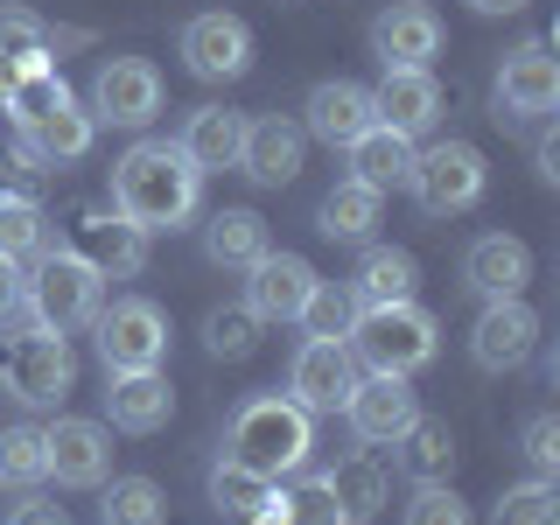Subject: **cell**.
Instances as JSON below:
<instances>
[{"instance_id":"5bb4252c","label":"cell","mask_w":560,"mask_h":525,"mask_svg":"<svg viewBox=\"0 0 560 525\" xmlns=\"http://www.w3.org/2000/svg\"><path fill=\"white\" fill-rule=\"evenodd\" d=\"M315 273L302 253H259L253 267H245V308L259 315V323H294V315H302V302L315 294Z\"/></svg>"},{"instance_id":"603a6c76","label":"cell","mask_w":560,"mask_h":525,"mask_svg":"<svg viewBox=\"0 0 560 525\" xmlns=\"http://www.w3.org/2000/svg\"><path fill=\"white\" fill-rule=\"evenodd\" d=\"M78 253L92 259L105 280H133L140 267H148V232L127 224L119 210H92V218L78 224Z\"/></svg>"},{"instance_id":"7bdbcfd3","label":"cell","mask_w":560,"mask_h":525,"mask_svg":"<svg viewBox=\"0 0 560 525\" xmlns=\"http://www.w3.org/2000/svg\"><path fill=\"white\" fill-rule=\"evenodd\" d=\"M22 267H14V259H0V323H14V308H22Z\"/></svg>"},{"instance_id":"9a60e30c","label":"cell","mask_w":560,"mask_h":525,"mask_svg":"<svg viewBox=\"0 0 560 525\" xmlns=\"http://www.w3.org/2000/svg\"><path fill=\"white\" fill-rule=\"evenodd\" d=\"M560 105V63L547 57V43H518L498 63V119H547Z\"/></svg>"},{"instance_id":"ab89813d","label":"cell","mask_w":560,"mask_h":525,"mask_svg":"<svg viewBox=\"0 0 560 525\" xmlns=\"http://www.w3.org/2000/svg\"><path fill=\"white\" fill-rule=\"evenodd\" d=\"M399 525H469V504L455 498L448 483H413L407 512H399Z\"/></svg>"},{"instance_id":"d4e9b609","label":"cell","mask_w":560,"mask_h":525,"mask_svg":"<svg viewBox=\"0 0 560 525\" xmlns=\"http://www.w3.org/2000/svg\"><path fill=\"white\" fill-rule=\"evenodd\" d=\"M350 175H358V183H372L378 197L385 189H407V168H413V133H393V127H364L358 140H350Z\"/></svg>"},{"instance_id":"f546056e","label":"cell","mask_w":560,"mask_h":525,"mask_svg":"<svg viewBox=\"0 0 560 525\" xmlns=\"http://www.w3.org/2000/svg\"><path fill=\"white\" fill-rule=\"evenodd\" d=\"M399 469H407L413 483H448V469H455V434H448V420H413L407 434H399Z\"/></svg>"},{"instance_id":"277c9868","label":"cell","mask_w":560,"mask_h":525,"mask_svg":"<svg viewBox=\"0 0 560 525\" xmlns=\"http://www.w3.org/2000/svg\"><path fill=\"white\" fill-rule=\"evenodd\" d=\"M22 308L35 329H92V315L105 308V273L92 267L84 253H43L35 259V280L22 288Z\"/></svg>"},{"instance_id":"44dd1931","label":"cell","mask_w":560,"mask_h":525,"mask_svg":"<svg viewBox=\"0 0 560 525\" xmlns=\"http://www.w3.org/2000/svg\"><path fill=\"white\" fill-rule=\"evenodd\" d=\"M525 280H533V253H525V238H512V232H483L463 253V288L483 294V302L525 294Z\"/></svg>"},{"instance_id":"ac0fdd59","label":"cell","mask_w":560,"mask_h":525,"mask_svg":"<svg viewBox=\"0 0 560 525\" xmlns=\"http://www.w3.org/2000/svg\"><path fill=\"white\" fill-rule=\"evenodd\" d=\"M364 127H378V105H372L364 84H350V78H323L308 92V105H302V133H315L323 148H350Z\"/></svg>"},{"instance_id":"8d00e7d4","label":"cell","mask_w":560,"mask_h":525,"mask_svg":"<svg viewBox=\"0 0 560 525\" xmlns=\"http://www.w3.org/2000/svg\"><path fill=\"white\" fill-rule=\"evenodd\" d=\"M358 294L343 288V280H315V294L302 302V315H294V323L308 329V337H350V323H358Z\"/></svg>"},{"instance_id":"9c48e42d","label":"cell","mask_w":560,"mask_h":525,"mask_svg":"<svg viewBox=\"0 0 560 525\" xmlns=\"http://www.w3.org/2000/svg\"><path fill=\"white\" fill-rule=\"evenodd\" d=\"M358 372L364 364L343 337H302V350H294V364H288V399L302 413H343Z\"/></svg>"},{"instance_id":"7402d4cb","label":"cell","mask_w":560,"mask_h":525,"mask_svg":"<svg viewBox=\"0 0 560 525\" xmlns=\"http://www.w3.org/2000/svg\"><path fill=\"white\" fill-rule=\"evenodd\" d=\"M105 413H113L119 434H162L175 413V393L162 372H105Z\"/></svg>"},{"instance_id":"4316f807","label":"cell","mask_w":560,"mask_h":525,"mask_svg":"<svg viewBox=\"0 0 560 525\" xmlns=\"http://www.w3.org/2000/svg\"><path fill=\"white\" fill-rule=\"evenodd\" d=\"M378 189L372 183H358V175H343L337 189L323 197V210H315V232L323 238H337V245H358V238H372V224H378Z\"/></svg>"},{"instance_id":"4fadbf2b","label":"cell","mask_w":560,"mask_h":525,"mask_svg":"<svg viewBox=\"0 0 560 525\" xmlns=\"http://www.w3.org/2000/svg\"><path fill=\"white\" fill-rule=\"evenodd\" d=\"M533 350H539V315L525 308V294L483 302L477 329H469V358H477V372H518Z\"/></svg>"},{"instance_id":"60d3db41","label":"cell","mask_w":560,"mask_h":525,"mask_svg":"<svg viewBox=\"0 0 560 525\" xmlns=\"http://www.w3.org/2000/svg\"><path fill=\"white\" fill-rule=\"evenodd\" d=\"M525 463H533V477H560V420L553 413H533L525 420Z\"/></svg>"},{"instance_id":"ba28073f","label":"cell","mask_w":560,"mask_h":525,"mask_svg":"<svg viewBox=\"0 0 560 525\" xmlns=\"http://www.w3.org/2000/svg\"><path fill=\"white\" fill-rule=\"evenodd\" d=\"M84 113H92L98 127H127V133L154 127V113H162V70H154L148 57H105Z\"/></svg>"},{"instance_id":"ffe728a7","label":"cell","mask_w":560,"mask_h":525,"mask_svg":"<svg viewBox=\"0 0 560 525\" xmlns=\"http://www.w3.org/2000/svg\"><path fill=\"white\" fill-rule=\"evenodd\" d=\"M92 140H98V119L63 92L43 119H28V127H22V162H35V168H49V162H84V154H92Z\"/></svg>"},{"instance_id":"f6af8a7d","label":"cell","mask_w":560,"mask_h":525,"mask_svg":"<svg viewBox=\"0 0 560 525\" xmlns=\"http://www.w3.org/2000/svg\"><path fill=\"white\" fill-rule=\"evenodd\" d=\"M469 8H477V14H518L525 0H469Z\"/></svg>"},{"instance_id":"d6a6232c","label":"cell","mask_w":560,"mask_h":525,"mask_svg":"<svg viewBox=\"0 0 560 525\" xmlns=\"http://www.w3.org/2000/svg\"><path fill=\"white\" fill-rule=\"evenodd\" d=\"M98 525H168V498L154 477H113L98 498Z\"/></svg>"},{"instance_id":"d590c367","label":"cell","mask_w":560,"mask_h":525,"mask_svg":"<svg viewBox=\"0 0 560 525\" xmlns=\"http://www.w3.org/2000/svg\"><path fill=\"white\" fill-rule=\"evenodd\" d=\"M0 483H8V490H43L49 483L43 428H8V434H0Z\"/></svg>"},{"instance_id":"8fae6325","label":"cell","mask_w":560,"mask_h":525,"mask_svg":"<svg viewBox=\"0 0 560 525\" xmlns=\"http://www.w3.org/2000/svg\"><path fill=\"white\" fill-rule=\"evenodd\" d=\"M43 448H49V477L63 490H98L113 477V434H105V420L63 413L43 428Z\"/></svg>"},{"instance_id":"484cf974","label":"cell","mask_w":560,"mask_h":525,"mask_svg":"<svg viewBox=\"0 0 560 525\" xmlns=\"http://www.w3.org/2000/svg\"><path fill=\"white\" fill-rule=\"evenodd\" d=\"M413 288H420V267H413V253H399V245H372V253L358 259V280H350V294H358L364 308L413 302Z\"/></svg>"},{"instance_id":"e575fe53","label":"cell","mask_w":560,"mask_h":525,"mask_svg":"<svg viewBox=\"0 0 560 525\" xmlns=\"http://www.w3.org/2000/svg\"><path fill=\"white\" fill-rule=\"evenodd\" d=\"M259 329H267V323H259L245 302H224V308L203 315V350H210V358H224V364H238V358H253V350H259Z\"/></svg>"},{"instance_id":"cb8c5ba5","label":"cell","mask_w":560,"mask_h":525,"mask_svg":"<svg viewBox=\"0 0 560 525\" xmlns=\"http://www.w3.org/2000/svg\"><path fill=\"white\" fill-rule=\"evenodd\" d=\"M238 140H245V113H232V105H197L183 119V133H175V148L189 154L197 175H224V168H238Z\"/></svg>"},{"instance_id":"30bf717a","label":"cell","mask_w":560,"mask_h":525,"mask_svg":"<svg viewBox=\"0 0 560 525\" xmlns=\"http://www.w3.org/2000/svg\"><path fill=\"white\" fill-rule=\"evenodd\" d=\"M420 420V399L407 378H385V372H358V385H350L343 399V428L358 434L364 448H393L399 434H407Z\"/></svg>"},{"instance_id":"ee69618b","label":"cell","mask_w":560,"mask_h":525,"mask_svg":"<svg viewBox=\"0 0 560 525\" xmlns=\"http://www.w3.org/2000/svg\"><path fill=\"white\" fill-rule=\"evenodd\" d=\"M539 175H547V183H560V140H553V133L539 140Z\"/></svg>"},{"instance_id":"7a4b0ae2","label":"cell","mask_w":560,"mask_h":525,"mask_svg":"<svg viewBox=\"0 0 560 525\" xmlns=\"http://www.w3.org/2000/svg\"><path fill=\"white\" fill-rule=\"evenodd\" d=\"M308 448H315V413H302L288 393H259L245 399L232 413V428H224V455L245 469H259V477H302L308 469Z\"/></svg>"},{"instance_id":"4dcf8cb0","label":"cell","mask_w":560,"mask_h":525,"mask_svg":"<svg viewBox=\"0 0 560 525\" xmlns=\"http://www.w3.org/2000/svg\"><path fill=\"white\" fill-rule=\"evenodd\" d=\"M259 525H350V512L337 504V490H329V477H302L288 490H273L267 518Z\"/></svg>"},{"instance_id":"1f68e13d","label":"cell","mask_w":560,"mask_h":525,"mask_svg":"<svg viewBox=\"0 0 560 525\" xmlns=\"http://www.w3.org/2000/svg\"><path fill=\"white\" fill-rule=\"evenodd\" d=\"M0 63H8L14 78H28V70H57V35L35 22L28 8H8V14H0Z\"/></svg>"},{"instance_id":"52a82bcc","label":"cell","mask_w":560,"mask_h":525,"mask_svg":"<svg viewBox=\"0 0 560 525\" xmlns=\"http://www.w3.org/2000/svg\"><path fill=\"white\" fill-rule=\"evenodd\" d=\"M0 385H8V399H22V407H57L70 385H78L70 337H57V329H28V337H14L8 358H0Z\"/></svg>"},{"instance_id":"836d02e7","label":"cell","mask_w":560,"mask_h":525,"mask_svg":"<svg viewBox=\"0 0 560 525\" xmlns=\"http://www.w3.org/2000/svg\"><path fill=\"white\" fill-rule=\"evenodd\" d=\"M329 490H337V504L350 512V525L378 518L385 512V469L372 463V455H350V463L329 469Z\"/></svg>"},{"instance_id":"e0dca14e","label":"cell","mask_w":560,"mask_h":525,"mask_svg":"<svg viewBox=\"0 0 560 525\" xmlns=\"http://www.w3.org/2000/svg\"><path fill=\"white\" fill-rule=\"evenodd\" d=\"M372 57L428 70L434 57H442V14H434L428 0H393V8L372 22Z\"/></svg>"},{"instance_id":"8992f818","label":"cell","mask_w":560,"mask_h":525,"mask_svg":"<svg viewBox=\"0 0 560 525\" xmlns=\"http://www.w3.org/2000/svg\"><path fill=\"white\" fill-rule=\"evenodd\" d=\"M483 183H490V168H483V154L469 148V140H434V148L413 154V168H407V189H413V203L428 210V218L469 210L483 197Z\"/></svg>"},{"instance_id":"5b68a950","label":"cell","mask_w":560,"mask_h":525,"mask_svg":"<svg viewBox=\"0 0 560 525\" xmlns=\"http://www.w3.org/2000/svg\"><path fill=\"white\" fill-rule=\"evenodd\" d=\"M98 337V364L105 372H162L168 358V315L148 302V294H119L92 315Z\"/></svg>"},{"instance_id":"74e56055","label":"cell","mask_w":560,"mask_h":525,"mask_svg":"<svg viewBox=\"0 0 560 525\" xmlns=\"http://www.w3.org/2000/svg\"><path fill=\"white\" fill-rule=\"evenodd\" d=\"M490 525H560V490L547 477L512 483L498 504H490Z\"/></svg>"},{"instance_id":"f35d334b","label":"cell","mask_w":560,"mask_h":525,"mask_svg":"<svg viewBox=\"0 0 560 525\" xmlns=\"http://www.w3.org/2000/svg\"><path fill=\"white\" fill-rule=\"evenodd\" d=\"M43 210H35L28 197H0V259H43Z\"/></svg>"},{"instance_id":"3957f363","label":"cell","mask_w":560,"mask_h":525,"mask_svg":"<svg viewBox=\"0 0 560 525\" xmlns=\"http://www.w3.org/2000/svg\"><path fill=\"white\" fill-rule=\"evenodd\" d=\"M350 350H358L364 372H385V378H413L434 364V350H442V329H434V315L420 302H385V308H358V323H350Z\"/></svg>"},{"instance_id":"83f0119b","label":"cell","mask_w":560,"mask_h":525,"mask_svg":"<svg viewBox=\"0 0 560 525\" xmlns=\"http://www.w3.org/2000/svg\"><path fill=\"white\" fill-rule=\"evenodd\" d=\"M203 253H210V267H238L245 273L259 253H267V218H259V210H210Z\"/></svg>"},{"instance_id":"6da1fadb","label":"cell","mask_w":560,"mask_h":525,"mask_svg":"<svg viewBox=\"0 0 560 525\" xmlns=\"http://www.w3.org/2000/svg\"><path fill=\"white\" fill-rule=\"evenodd\" d=\"M203 203V175L175 140H133L113 162V210L140 232H183Z\"/></svg>"},{"instance_id":"d6986e66","label":"cell","mask_w":560,"mask_h":525,"mask_svg":"<svg viewBox=\"0 0 560 525\" xmlns=\"http://www.w3.org/2000/svg\"><path fill=\"white\" fill-rule=\"evenodd\" d=\"M372 105H378V127H393V133H428L434 119H442V84H434V70L385 63Z\"/></svg>"},{"instance_id":"7c38bea8","label":"cell","mask_w":560,"mask_h":525,"mask_svg":"<svg viewBox=\"0 0 560 525\" xmlns=\"http://www.w3.org/2000/svg\"><path fill=\"white\" fill-rule=\"evenodd\" d=\"M183 63H189V78H203V84H232V78L253 70V28H245L238 14L210 8L183 28Z\"/></svg>"},{"instance_id":"2e32d148","label":"cell","mask_w":560,"mask_h":525,"mask_svg":"<svg viewBox=\"0 0 560 525\" xmlns=\"http://www.w3.org/2000/svg\"><path fill=\"white\" fill-rule=\"evenodd\" d=\"M302 154H308V133L294 127V119H245V140H238V175H253L259 189H280L302 175Z\"/></svg>"},{"instance_id":"f1b7e54d","label":"cell","mask_w":560,"mask_h":525,"mask_svg":"<svg viewBox=\"0 0 560 525\" xmlns=\"http://www.w3.org/2000/svg\"><path fill=\"white\" fill-rule=\"evenodd\" d=\"M273 477H259V469H245V463H232L224 455L218 469H210V504H218L224 518H238V525H259L267 518V504H273Z\"/></svg>"},{"instance_id":"b9f144b4","label":"cell","mask_w":560,"mask_h":525,"mask_svg":"<svg viewBox=\"0 0 560 525\" xmlns=\"http://www.w3.org/2000/svg\"><path fill=\"white\" fill-rule=\"evenodd\" d=\"M8 525H70V512H63L57 498H35V490H28V498L8 512Z\"/></svg>"}]
</instances>
